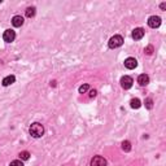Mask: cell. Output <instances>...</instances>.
Returning a JSON list of instances; mask_svg holds the SVG:
<instances>
[{"label":"cell","mask_w":166,"mask_h":166,"mask_svg":"<svg viewBox=\"0 0 166 166\" xmlns=\"http://www.w3.org/2000/svg\"><path fill=\"white\" fill-rule=\"evenodd\" d=\"M29 131H30V135L32 136V138H42L44 134V127L42 123L39 122H34L32 125L30 126V129H29Z\"/></svg>","instance_id":"obj_1"},{"label":"cell","mask_w":166,"mask_h":166,"mask_svg":"<svg viewBox=\"0 0 166 166\" xmlns=\"http://www.w3.org/2000/svg\"><path fill=\"white\" fill-rule=\"evenodd\" d=\"M109 48H118L123 44V38L121 35H114L109 39Z\"/></svg>","instance_id":"obj_2"},{"label":"cell","mask_w":166,"mask_h":166,"mask_svg":"<svg viewBox=\"0 0 166 166\" xmlns=\"http://www.w3.org/2000/svg\"><path fill=\"white\" fill-rule=\"evenodd\" d=\"M132 83H134V80H132L131 77L125 75V77L121 78V86H122V88H125V90L131 88V87H132Z\"/></svg>","instance_id":"obj_3"},{"label":"cell","mask_w":166,"mask_h":166,"mask_svg":"<svg viewBox=\"0 0 166 166\" xmlns=\"http://www.w3.org/2000/svg\"><path fill=\"white\" fill-rule=\"evenodd\" d=\"M91 166H106V160L101 156H95L91 160Z\"/></svg>","instance_id":"obj_4"},{"label":"cell","mask_w":166,"mask_h":166,"mask_svg":"<svg viewBox=\"0 0 166 166\" xmlns=\"http://www.w3.org/2000/svg\"><path fill=\"white\" fill-rule=\"evenodd\" d=\"M161 25V18L158 17V16H152V17H149L148 19V26L152 29H156L158 27V26Z\"/></svg>","instance_id":"obj_5"},{"label":"cell","mask_w":166,"mask_h":166,"mask_svg":"<svg viewBox=\"0 0 166 166\" xmlns=\"http://www.w3.org/2000/svg\"><path fill=\"white\" fill-rule=\"evenodd\" d=\"M14 38H16V32L13 30H5L4 34H3V39H4V42H6V43H12L14 40Z\"/></svg>","instance_id":"obj_6"},{"label":"cell","mask_w":166,"mask_h":166,"mask_svg":"<svg viewBox=\"0 0 166 166\" xmlns=\"http://www.w3.org/2000/svg\"><path fill=\"white\" fill-rule=\"evenodd\" d=\"M136 66H138V61H136L135 58L129 57V58H126V60H125V68H126V69L132 70V69H135Z\"/></svg>","instance_id":"obj_7"},{"label":"cell","mask_w":166,"mask_h":166,"mask_svg":"<svg viewBox=\"0 0 166 166\" xmlns=\"http://www.w3.org/2000/svg\"><path fill=\"white\" fill-rule=\"evenodd\" d=\"M143 37H144V30H143L142 27H138L132 31V38H134L135 40H140Z\"/></svg>","instance_id":"obj_8"},{"label":"cell","mask_w":166,"mask_h":166,"mask_svg":"<svg viewBox=\"0 0 166 166\" xmlns=\"http://www.w3.org/2000/svg\"><path fill=\"white\" fill-rule=\"evenodd\" d=\"M12 25L14 26V27H21V26L24 25V17H21V16H14V17L12 18Z\"/></svg>","instance_id":"obj_9"},{"label":"cell","mask_w":166,"mask_h":166,"mask_svg":"<svg viewBox=\"0 0 166 166\" xmlns=\"http://www.w3.org/2000/svg\"><path fill=\"white\" fill-rule=\"evenodd\" d=\"M138 83L140 84V86H147L149 83V77L147 74H140V75L138 77Z\"/></svg>","instance_id":"obj_10"},{"label":"cell","mask_w":166,"mask_h":166,"mask_svg":"<svg viewBox=\"0 0 166 166\" xmlns=\"http://www.w3.org/2000/svg\"><path fill=\"white\" fill-rule=\"evenodd\" d=\"M14 80H16V78L14 75H8V77H5L4 79H3V86H11V84L14 83Z\"/></svg>","instance_id":"obj_11"},{"label":"cell","mask_w":166,"mask_h":166,"mask_svg":"<svg viewBox=\"0 0 166 166\" xmlns=\"http://www.w3.org/2000/svg\"><path fill=\"white\" fill-rule=\"evenodd\" d=\"M130 105H131V108L138 109V108H140L142 103H140V100H139V99H132L131 101H130Z\"/></svg>","instance_id":"obj_12"},{"label":"cell","mask_w":166,"mask_h":166,"mask_svg":"<svg viewBox=\"0 0 166 166\" xmlns=\"http://www.w3.org/2000/svg\"><path fill=\"white\" fill-rule=\"evenodd\" d=\"M122 149L125 152H130V151H131V143H130L129 140L122 142Z\"/></svg>","instance_id":"obj_13"},{"label":"cell","mask_w":166,"mask_h":166,"mask_svg":"<svg viewBox=\"0 0 166 166\" xmlns=\"http://www.w3.org/2000/svg\"><path fill=\"white\" fill-rule=\"evenodd\" d=\"M26 16H27L29 18L34 17V16H35V8H34V6H29V8L26 9Z\"/></svg>","instance_id":"obj_14"},{"label":"cell","mask_w":166,"mask_h":166,"mask_svg":"<svg viewBox=\"0 0 166 166\" xmlns=\"http://www.w3.org/2000/svg\"><path fill=\"white\" fill-rule=\"evenodd\" d=\"M19 157H21V160L26 161V160H29V158H30V153H29V152H26V151H24V152H21V153H19Z\"/></svg>","instance_id":"obj_15"},{"label":"cell","mask_w":166,"mask_h":166,"mask_svg":"<svg viewBox=\"0 0 166 166\" xmlns=\"http://www.w3.org/2000/svg\"><path fill=\"white\" fill-rule=\"evenodd\" d=\"M145 106H147L148 109H151L152 106H153V100L149 99V97H148V99H145Z\"/></svg>","instance_id":"obj_16"},{"label":"cell","mask_w":166,"mask_h":166,"mask_svg":"<svg viewBox=\"0 0 166 166\" xmlns=\"http://www.w3.org/2000/svg\"><path fill=\"white\" fill-rule=\"evenodd\" d=\"M9 166H24V164H22V161H19V160H14L9 164Z\"/></svg>","instance_id":"obj_17"},{"label":"cell","mask_w":166,"mask_h":166,"mask_svg":"<svg viewBox=\"0 0 166 166\" xmlns=\"http://www.w3.org/2000/svg\"><path fill=\"white\" fill-rule=\"evenodd\" d=\"M87 90H88V84H83V86L79 87V92H80V93H84Z\"/></svg>","instance_id":"obj_18"},{"label":"cell","mask_w":166,"mask_h":166,"mask_svg":"<svg viewBox=\"0 0 166 166\" xmlns=\"http://www.w3.org/2000/svg\"><path fill=\"white\" fill-rule=\"evenodd\" d=\"M145 52H147V55H152V52H153V47H152V45H148V47L145 48Z\"/></svg>","instance_id":"obj_19"},{"label":"cell","mask_w":166,"mask_h":166,"mask_svg":"<svg viewBox=\"0 0 166 166\" xmlns=\"http://www.w3.org/2000/svg\"><path fill=\"white\" fill-rule=\"evenodd\" d=\"M96 93H97V92H96L95 90H91V91H90V97H95Z\"/></svg>","instance_id":"obj_20"},{"label":"cell","mask_w":166,"mask_h":166,"mask_svg":"<svg viewBox=\"0 0 166 166\" xmlns=\"http://www.w3.org/2000/svg\"><path fill=\"white\" fill-rule=\"evenodd\" d=\"M161 9H166V3H162L161 4Z\"/></svg>","instance_id":"obj_21"},{"label":"cell","mask_w":166,"mask_h":166,"mask_svg":"<svg viewBox=\"0 0 166 166\" xmlns=\"http://www.w3.org/2000/svg\"><path fill=\"white\" fill-rule=\"evenodd\" d=\"M0 3H1V0H0Z\"/></svg>","instance_id":"obj_22"}]
</instances>
